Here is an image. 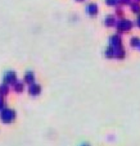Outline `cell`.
<instances>
[{"label": "cell", "instance_id": "12", "mask_svg": "<svg viewBox=\"0 0 140 146\" xmlns=\"http://www.w3.org/2000/svg\"><path fill=\"white\" fill-rule=\"evenodd\" d=\"M8 94H9V85H5V83H3L1 86H0V96H7Z\"/></svg>", "mask_w": 140, "mask_h": 146}, {"label": "cell", "instance_id": "11", "mask_svg": "<svg viewBox=\"0 0 140 146\" xmlns=\"http://www.w3.org/2000/svg\"><path fill=\"white\" fill-rule=\"evenodd\" d=\"M126 55L125 50H123L122 46H120V48H116V58L117 59H123Z\"/></svg>", "mask_w": 140, "mask_h": 146}, {"label": "cell", "instance_id": "21", "mask_svg": "<svg viewBox=\"0 0 140 146\" xmlns=\"http://www.w3.org/2000/svg\"><path fill=\"white\" fill-rule=\"evenodd\" d=\"M76 1H84V0H76Z\"/></svg>", "mask_w": 140, "mask_h": 146}, {"label": "cell", "instance_id": "19", "mask_svg": "<svg viewBox=\"0 0 140 146\" xmlns=\"http://www.w3.org/2000/svg\"><path fill=\"white\" fill-rule=\"evenodd\" d=\"M117 14L118 15H122V9H121V8H120V9H117Z\"/></svg>", "mask_w": 140, "mask_h": 146}, {"label": "cell", "instance_id": "6", "mask_svg": "<svg viewBox=\"0 0 140 146\" xmlns=\"http://www.w3.org/2000/svg\"><path fill=\"white\" fill-rule=\"evenodd\" d=\"M98 12H99V8H98V5L95 3H90V4L86 5V13L90 17H95L98 14Z\"/></svg>", "mask_w": 140, "mask_h": 146}, {"label": "cell", "instance_id": "22", "mask_svg": "<svg viewBox=\"0 0 140 146\" xmlns=\"http://www.w3.org/2000/svg\"><path fill=\"white\" fill-rule=\"evenodd\" d=\"M138 1H140V0H138Z\"/></svg>", "mask_w": 140, "mask_h": 146}, {"label": "cell", "instance_id": "13", "mask_svg": "<svg viewBox=\"0 0 140 146\" xmlns=\"http://www.w3.org/2000/svg\"><path fill=\"white\" fill-rule=\"evenodd\" d=\"M130 8H131V12L135 13V14H139L140 13V4L139 1H134L130 4Z\"/></svg>", "mask_w": 140, "mask_h": 146}, {"label": "cell", "instance_id": "5", "mask_svg": "<svg viewBox=\"0 0 140 146\" xmlns=\"http://www.w3.org/2000/svg\"><path fill=\"white\" fill-rule=\"evenodd\" d=\"M28 94L31 96H39L41 94V86L39 83H32L28 86Z\"/></svg>", "mask_w": 140, "mask_h": 146}, {"label": "cell", "instance_id": "10", "mask_svg": "<svg viewBox=\"0 0 140 146\" xmlns=\"http://www.w3.org/2000/svg\"><path fill=\"white\" fill-rule=\"evenodd\" d=\"M105 56L107 58H116V48H113V46H108L107 49H105Z\"/></svg>", "mask_w": 140, "mask_h": 146}, {"label": "cell", "instance_id": "14", "mask_svg": "<svg viewBox=\"0 0 140 146\" xmlns=\"http://www.w3.org/2000/svg\"><path fill=\"white\" fill-rule=\"evenodd\" d=\"M130 45L131 48H139L140 46V38L139 37H133L130 41Z\"/></svg>", "mask_w": 140, "mask_h": 146}, {"label": "cell", "instance_id": "9", "mask_svg": "<svg viewBox=\"0 0 140 146\" xmlns=\"http://www.w3.org/2000/svg\"><path fill=\"white\" fill-rule=\"evenodd\" d=\"M23 90H25V83L21 82V81H17V82L13 85V91L17 94H21L23 92Z\"/></svg>", "mask_w": 140, "mask_h": 146}, {"label": "cell", "instance_id": "4", "mask_svg": "<svg viewBox=\"0 0 140 146\" xmlns=\"http://www.w3.org/2000/svg\"><path fill=\"white\" fill-rule=\"evenodd\" d=\"M109 45L113 46V48H120V46H122V38H121V35H113L111 36L109 38Z\"/></svg>", "mask_w": 140, "mask_h": 146}, {"label": "cell", "instance_id": "17", "mask_svg": "<svg viewBox=\"0 0 140 146\" xmlns=\"http://www.w3.org/2000/svg\"><path fill=\"white\" fill-rule=\"evenodd\" d=\"M120 4H122V5L131 4V0H120Z\"/></svg>", "mask_w": 140, "mask_h": 146}, {"label": "cell", "instance_id": "3", "mask_svg": "<svg viewBox=\"0 0 140 146\" xmlns=\"http://www.w3.org/2000/svg\"><path fill=\"white\" fill-rule=\"evenodd\" d=\"M17 81H18L17 74H15V72H12V71H8L4 74V77H3V82L5 85H14Z\"/></svg>", "mask_w": 140, "mask_h": 146}, {"label": "cell", "instance_id": "2", "mask_svg": "<svg viewBox=\"0 0 140 146\" xmlns=\"http://www.w3.org/2000/svg\"><path fill=\"white\" fill-rule=\"evenodd\" d=\"M118 32H129V31L133 28V22L129 19H121L117 21V25H116Z\"/></svg>", "mask_w": 140, "mask_h": 146}, {"label": "cell", "instance_id": "7", "mask_svg": "<svg viewBox=\"0 0 140 146\" xmlns=\"http://www.w3.org/2000/svg\"><path fill=\"white\" fill-rule=\"evenodd\" d=\"M104 25L107 26V27H116V25H117V18H116V15H107V17L104 18Z\"/></svg>", "mask_w": 140, "mask_h": 146}, {"label": "cell", "instance_id": "1", "mask_svg": "<svg viewBox=\"0 0 140 146\" xmlns=\"http://www.w3.org/2000/svg\"><path fill=\"white\" fill-rule=\"evenodd\" d=\"M15 119V111L10 108H4L3 110H0V121L5 124L12 123Z\"/></svg>", "mask_w": 140, "mask_h": 146}, {"label": "cell", "instance_id": "16", "mask_svg": "<svg viewBox=\"0 0 140 146\" xmlns=\"http://www.w3.org/2000/svg\"><path fill=\"white\" fill-rule=\"evenodd\" d=\"M4 108H5V101H4V98H3V96H0V110H3Z\"/></svg>", "mask_w": 140, "mask_h": 146}, {"label": "cell", "instance_id": "20", "mask_svg": "<svg viewBox=\"0 0 140 146\" xmlns=\"http://www.w3.org/2000/svg\"><path fill=\"white\" fill-rule=\"evenodd\" d=\"M81 146H89V144H82Z\"/></svg>", "mask_w": 140, "mask_h": 146}, {"label": "cell", "instance_id": "8", "mask_svg": "<svg viewBox=\"0 0 140 146\" xmlns=\"http://www.w3.org/2000/svg\"><path fill=\"white\" fill-rule=\"evenodd\" d=\"M23 82L28 83V85L35 83V74H33V72H27V73H26L25 77H23Z\"/></svg>", "mask_w": 140, "mask_h": 146}, {"label": "cell", "instance_id": "18", "mask_svg": "<svg viewBox=\"0 0 140 146\" xmlns=\"http://www.w3.org/2000/svg\"><path fill=\"white\" fill-rule=\"evenodd\" d=\"M136 26H138V27L140 28V15H139L138 18H136Z\"/></svg>", "mask_w": 140, "mask_h": 146}, {"label": "cell", "instance_id": "23", "mask_svg": "<svg viewBox=\"0 0 140 146\" xmlns=\"http://www.w3.org/2000/svg\"><path fill=\"white\" fill-rule=\"evenodd\" d=\"M139 49H140V46H139Z\"/></svg>", "mask_w": 140, "mask_h": 146}, {"label": "cell", "instance_id": "15", "mask_svg": "<svg viewBox=\"0 0 140 146\" xmlns=\"http://www.w3.org/2000/svg\"><path fill=\"white\" fill-rule=\"evenodd\" d=\"M105 4L109 7H117L120 4V0H105Z\"/></svg>", "mask_w": 140, "mask_h": 146}]
</instances>
